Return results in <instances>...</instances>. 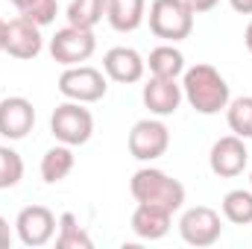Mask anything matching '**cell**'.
I'll return each instance as SVG.
<instances>
[{
  "instance_id": "obj_10",
  "label": "cell",
  "mask_w": 252,
  "mask_h": 249,
  "mask_svg": "<svg viewBox=\"0 0 252 249\" xmlns=\"http://www.w3.org/2000/svg\"><path fill=\"white\" fill-rule=\"evenodd\" d=\"M250 164V150H247V141L238 138V135H223L214 141L211 153H208V167L214 176L220 179H235L247 170Z\"/></svg>"
},
{
  "instance_id": "obj_19",
  "label": "cell",
  "mask_w": 252,
  "mask_h": 249,
  "mask_svg": "<svg viewBox=\"0 0 252 249\" xmlns=\"http://www.w3.org/2000/svg\"><path fill=\"white\" fill-rule=\"evenodd\" d=\"M223 217L235 226H250L252 223V187H235L223 196L220 202Z\"/></svg>"
},
{
  "instance_id": "obj_11",
  "label": "cell",
  "mask_w": 252,
  "mask_h": 249,
  "mask_svg": "<svg viewBox=\"0 0 252 249\" xmlns=\"http://www.w3.org/2000/svg\"><path fill=\"white\" fill-rule=\"evenodd\" d=\"M41 50H44V35H41V27L38 24H32L24 15L6 21V44H3V53H9L12 59L30 62Z\"/></svg>"
},
{
  "instance_id": "obj_13",
  "label": "cell",
  "mask_w": 252,
  "mask_h": 249,
  "mask_svg": "<svg viewBox=\"0 0 252 249\" xmlns=\"http://www.w3.org/2000/svg\"><path fill=\"white\" fill-rule=\"evenodd\" d=\"M35 126V106L27 97H3L0 100V135L9 141H21Z\"/></svg>"
},
{
  "instance_id": "obj_25",
  "label": "cell",
  "mask_w": 252,
  "mask_h": 249,
  "mask_svg": "<svg viewBox=\"0 0 252 249\" xmlns=\"http://www.w3.org/2000/svg\"><path fill=\"white\" fill-rule=\"evenodd\" d=\"M6 247H12V226H9L6 217H0V249Z\"/></svg>"
},
{
  "instance_id": "obj_8",
  "label": "cell",
  "mask_w": 252,
  "mask_h": 249,
  "mask_svg": "<svg viewBox=\"0 0 252 249\" xmlns=\"http://www.w3.org/2000/svg\"><path fill=\"white\" fill-rule=\"evenodd\" d=\"M179 235H182V241L188 247H196V249L214 247L223 238V220H220V214L214 208L193 205L179 217Z\"/></svg>"
},
{
  "instance_id": "obj_31",
  "label": "cell",
  "mask_w": 252,
  "mask_h": 249,
  "mask_svg": "<svg viewBox=\"0 0 252 249\" xmlns=\"http://www.w3.org/2000/svg\"><path fill=\"white\" fill-rule=\"evenodd\" d=\"M250 187H252V170H250Z\"/></svg>"
},
{
  "instance_id": "obj_22",
  "label": "cell",
  "mask_w": 252,
  "mask_h": 249,
  "mask_svg": "<svg viewBox=\"0 0 252 249\" xmlns=\"http://www.w3.org/2000/svg\"><path fill=\"white\" fill-rule=\"evenodd\" d=\"M226 124L232 129V135H238L244 141L252 138V97L250 94L229 100V106H226Z\"/></svg>"
},
{
  "instance_id": "obj_7",
  "label": "cell",
  "mask_w": 252,
  "mask_h": 249,
  "mask_svg": "<svg viewBox=\"0 0 252 249\" xmlns=\"http://www.w3.org/2000/svg\"><path fill=\"white\" fill-rule=\"evenodd\" d=\"M126 147H129L132 158H138V161H156L170 147V129L161 124L158 118H144V121H138L129 129Z\"/></svg>"
},
{
  "instance_id": "obj_15",
  "label": "cell",
  "mask_w": 252,
  "mask_h": 249,
  "mask_svg": "<svg viewBox=\"0 0 252 249\" xmlns=\"http://www.w3.org/2000/svg\"><path fill=\"white\" fill-rule=\"evenodd\" d=\"M173 226V214L161 205H150V202H138V208L132 211V232L141 241H161Z\"/></svg>"
},
{
  "instance_id": "obj_12",
  "label": "cell",
  "mask_w": 252,
  "mask_h": 249,
  "mask_svg": "<svg viewBox=\"0 0 252 249\" xmlns=\"http://www.w3.org/2000/svg\"><path fill=\"white\" fill-rule=\"evenodd\" d=\"M141 100H144V106L150 109V115H156V118H170V115H176L179 112V106H182V82H176V79H164V76H150L147 79V85H144V91H141Z\"/></svg>"
},
{
  "instance_id": "obj_28",
  "label": "cell",
  "mask_w": 252,
  "mask_h": 249,
  "mask_svg": "<svg viewBox=\"0 0 252 249\" xmlns=\"http://www.w3.org/2000/svg\"><path fill=\"white\" fill-rule=\"evenodd\" d=\"M9 3H12V6H15V9H18L21 15H24V12H27V9H30V6L35 3V0H9Z\"/></svg>"
},
{
  "instance_id": "obj_23",
  "label": "cell",
  "mask_w": 252,
  "mask_h": 249,
  "mask_svg": "<svg viewBox=\"0 0 252 249\" xmlns=\"http://www.w3.org/2000/svg\"><path fill=\"white\" fill-rule=\"evenodd\" d=\"M24 179V158L12 147H0V190L15 187Z\"/></svg>"
},
{
  "instance_id": "obj_16",
  "label": "cell",
  "mask_w": 252,
  "mask_h": 249,
  "mask_svg": "<svg viewBox=\"0 0 252 249\" xmlns=\"http://www.w3.org/2000/svg\"><path fill=\"white\" fill-rule=\"evenodd\" d=\"M106 21L118 32H135L147 21V0H109Z\"/></svg>"
},
{
  "instance_id": "obj_3",
  "label": "cell",
  "mask_w": 252,
  "mask_h": 249,
  "mask_svg": "<svg viewBox=\"0 0 252 249\" xmlns=\"http://www.w3.org/2000/svg\"><path fill=\"white\" fill-rule=\"evenodd\" d=\"M193 9L185 0H153L150 3V32L167 44L185 41L193 32Z\"/></svg>"
},
{
  "instance_id": "obj_6",
  "label": "cell",
  "mask_w": 252,
  "mask_h": 249,
  "mask_svg": "<svg viewBox=\"0 0 252 249\" xmlns=\"http://www.w3.org/2000/svg\"><path fill=\"white\" fill-rule=\"evenodd\" d=\"M97 50V38L94 30H82V27H62L56 30V35L50 38V56L53 62L62 67H73V64H85Z\"/></svg>"
},
{
  "instance_id": "obj_1",
  "label": "cell",
  "mask_w": 252,
  "mask_h": 249,
  "mask_svg": "<svg viewBox=\"0 0 252 249\" xmlns=\"http://www.w3.org/2000/svg\"><path fill=\"white\" fill-rule=\"evenodd\" d=\"M182 97L188 100V106L196 115H220L226 112L232 91L226 76L214 67V64H190L182 73Z\"/></svg>"
},
{
  "instance_id": "obj_24",
  "label": "cell",
  "mask_w": 252,
  "mask_h": 249,
  "mask_svg": "<svg viewBox=\"0 0 252 249\" xmlns=\"http://www.w3.org/2000/svg\"><path fill=\"white\" fill-rule=\"evenodd\" d=\"M56 15H59V0H35V3L24 12V18H30V21L38 24V27H50V24L56 21Z\"/></svg>"
},
{
  "instance_id": "obj_4",
  "label": "cell",
  "mask_w": 252,
  "mask_h": 249,
  "mask_svg": "<svg viewBox=\"0 0 252 249\" xmlns=\"http://www.w3.org/2000/svg\"><path fill=\"white\" fill-rule=\"evenodd\" d=\"M50 135L67 144V147H82L91 141L94 135V115L85 109V103H73V100H64L62 106L53 109L50 115Z\"/></svg>"
},
{
  "instance_id": "obj_20",
  "label": "cell",
  "mask_w": 252,
  "mask_h": 249,
  "mask_svg": "<svg viewBox=\"0 0 252 249\" xmlns=\"http://www.w3.org/2000/svg\"><path fill=\"white\" fill-rule=\"evenodd\" d=\"M106 3L109 0H70L67 3V24L70 27H82V30H94L103 18H106Z\"/></svg>"
},
{
  "instance_id": "obj_14",
  "label": "cell",
  "mask_w": 252,
  "mask_h": 249,
  "mask_svg": "<svg viewBox=\"0 0 252 249\" xmlns=\"http://www.w3.org/2000/svg\"><path fill=\"white\" fill-rule=\"evenodd\" d=\"M144 70H147V59H144L135 47H112V50L103 56V73H106L112 82L135 85V82L144 79Z\"/></svg>"
},
{
  "instance_id": "obj_2",
  "label": "cell",
  "mask_w": 252,
  "mask_h": 249,
  "mask_svg": "<svg viewBox=\"0 0 252 249\" xmlns=\"http://www.w3.org/2000/svg\"><path fill=\"white\" fill-rule=\"evenodd\" d=\"M129 193L135 202H150V205H161L170 214H176L185 205V185L179 179H173L170 173L158 170V167H141L132 173L129 179Z\"/></svg>"
},
{
  "instance_id": "obj_17",
  "label": "cell",
  "mask_w": 252,
  "mask_h": 249,
  "mask_svg": "<svg viewBox=\"0 0 252 249\" xmlns=\"http://www.w3.org/2000/svg\"><path fill=\"white\" fill-rule=\"evenodd\" d=\"M147 67H150V73L153 76H164V79H179L182 73H185V56H182V50L179 47H173V44H158V47H153L150 50V56H147Z\"/></svg>"
},
{
  "instance_id": "obj_26",
  "label": "cell",
  "mask_w": 252,
  "mask_h": 249,
  "mask_svg": "<svg viewBox=\"0 0 252 249\" xmlns=\"http://www.w3.org/2000/svg\"><path fill=\"white\" fill-rule=\"evenodd\" d=\"M185 3H188L190 9H193V12L199 15V12H211V9H214V6H217L220 0H185Z\"/></svg>"
},
{
  "instance_id": "obj_9",
  "label": "cell",
  "mask_w": 252,
  "mask_h": 249,
  "mask_svg": "<svg viewBox=\"0 0 252 249\" xmlns=\"http://www.w3.org/2000/svg\"><path fill=\"white\" fill-rule=\"evenodd\" d=\"M56 229H59V220L47 205H27L15 217V232L24 247H47L56 238Z\"/></svg>"
},
{
  "instance_id": "obj_27",
  "label": "cell",
  "mask_w": 252,
  "mask_h": 249,
  "mask_svg": "<svg viewBox=\"0 0 252 249\" xmlns=\"http://www.w3.org/2000/svg\"><path fill=\"white\" fill-rule=\"evenodd\" d=\"M229 6H232L238 15H252V0H229Z\"/></svg>"
},
{
  "instance_id": "obj_29",
  "label": "cell",
  "mask_w": 252,
  "mask_h": 249,
  "mask_svg": "<svg viewBox=\"0 0 252 249\" xmlns=\"http://www.w3.org/2000/svg\"><path fill=\"white\" fill-rule=\"evenodd\" d=\"M244 44H247V50L252 53V21L247 24V30H244Z\"/></svg>"
},
{
  "instance_id": "obj_30",
  "label": "cell",
  "mask_w": 252,
  "mask_h": 249,
  "mask_svg": "<svg viewBox=\"0 0 252 249\" xmlns=\"http://www.w3.org/2000/svg\"><path fill=\"white\" fill-rule=\"evenodd\" d=\"M3 44H6V21L0 18V53H3Z\"/></svg>"
},
{
  "instance_id": "obj_5",
  "label": "cell",
  "mask_w": 252,
  "mask_h": 249,
  "mask_svg": "<svg viewBox=\"0 0 252 249\" xmlns=\"http://www.w3.org/2000/svg\"><path fill=\"white\" fill-rule=\"evenodd\" d=\"M109 91V76L91 64H73V67H64L62 76H59V94L64 100H73V103H97L103 100Z\"/></svg>"
},
{
  "instance_id": "obj_21",
  "label": "cell",
  "mask_w": 252,
  "mask_h": 249,
  "mask_svg": "<svg viewBox=\"0 0 252 249\" xmlns=\"http://www.w3.org/2000/svg\"><path fill=\"white\" fill-rule=\"evenodd\" d=\"M91 247H94V241L79 226L76 214L64 211L59 217V229H56V249H91Z\"/></svg>"
},
{
  "instance_id": "obj_18",
  "label": "cell",
  "mask_w": 252,
  "mask_h": 249,
  "mask_svg": "<svg viewBox=\"0 0 252 249\" xmlns=\"http://www.w3.org/2000/svg\"><path fill=\"white\" fill-rule=\"evenodd\" d=\"M73 164H76L73 147H67V144H56V147H50V150L41 156V179H44L47 185H59L62 179L70 176Z\"/></svg>"
}]
</instances>
